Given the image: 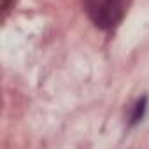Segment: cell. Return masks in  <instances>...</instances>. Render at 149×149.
Instances as JSON below:
<instances>
[{
	"label": "cell",
	"instance_id": "obj_1",
	"mask_svg": "<svg viewBox=\"0 0 149 149\" xmlns=\"http://www.w3.org/2000/svg\"><path fill=\"white\" fill-rule=\"evenodd\" d=\"M84 7L91 21L104 30L116 26L123 18L121 0H84Z\"/></svg>",
	"mask_w": 149,
	"mask_h": 149
},
{
	"label": "cell",
	"instance_id": "obj_2",
	"mask_svg": "<svg viewBox=\"0 0 149 149\" xmlns=\"http://www.w3.org/2000/svg\"><path fill=\"white\" fill-rule=\"evenodd\" d=\"M146 111H147V97H142L140 100H137V102H135V105H133V109H132V114H130V123H132V125L139 123V121L144 118Z\"/></svg>",
	"mask_w": 149,
	"mask_h": 149
}]
</instances>
